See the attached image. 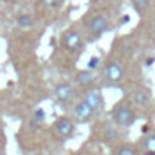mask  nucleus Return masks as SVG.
Listing matches in <instances>:
<instances>
[{"label":"nucleus","instance_id":"f257e3e1","mask_svg":"<svg viewBox=\"0 0 155 155\" xmlns=\"http://www.w3.org/2000/svg\"><path fill=\"white\" fill-rule=\"evenodd\" d=\"M112 121L116 123L117 126H121V128H130L135 123V112L128 105L121 103V105H117L116 108L112 110Z\"/></svg>","mask_w":155,"mask_h":155},{"label":"nucleus","instance_id":"f03ea898","mask_svg":"<svg viewBox=\"0 0 155 155\" xmlns=\"http://www.w3.org/2000/svg\"><path fill=\"white\" fill-rule=\"evenodd\" d=\"M103 78H105L107 83L117 85V83H121V81L124 79V69H123L117 61H110V63H107L105 69H103Z\"/></svg>","mask_w":155,"mask_h":155},{"label":"nucleus","instance_id":"7ed1b4c3","mask_svg":"<svg viewBox=\"0 0 155 155\" xmlns=\"http://www.w3.org/2000/svg\"><path fill=\"white\" fill-rule=\"evenodd\" d=\"M76 132V124L71 117H60L54 124V134L60 139H71Z\"/></svg>","mask_w":155,"mask_h":155},{"label":"nucleus","instance_id":"20e7f679","mask_svg":"<svg viewBox=\"0 0 155 155\" xmlns=\"http://www.w3.org/2000/svg\"><path fill=\"white\" fill-rule=\"evenodd\" d=\"M74 96H76V90H74V87L71 83H60L54 88V99L58 103L67 105V103H71L74 99Z\"/></svg>","mask_w":155,"mask_h":155},{"label":"nucleus","instance_id":"39448f33","mask_svg":"<svg viewBox=\"0 0 155 155\" xmlns=\"http://www.w3.org/2000/svg\"><path fill=\"white\" fill-rule=\"evenodd\" d=\"M61 43L67 51L76 52V51H81V47H83V38L76 31H65L61 36Z\"/></svg>","mask_w":155,"mask_h":155},{"label":"nucleus","instance_id":"423d86ee","mask_svg":"<svg viewBox=\"0 0 155 155\" xmlns=\"http://www.w3.org/2000/svg\"><path fill=\"white\" fill-rule=\"evenodd\" d=\"M83 101H85V103L96 112V114H97L99 110H103V107H105V97H103L101 90H97V88H90V90H87Z\"/></svg>","mask_w":155,"mask_h":155},{"label":"nucleus","instance_id":"0eeeda50","mask_svg":"<svg viewBox=\"0 0 155 155\" xmlns=\"http://www.w3.org/2000/svg\"><path fill=\"white\" fill-rule=\"evenodd\" d=\"M88 31H90V35L96 36V38L101 36L103 33L108 31V20H107L105 16H101V15L92 16V18L88 20Z\"/></svg>","mask_w":155,"mask_h":155},{"label":"nucleus","instance_id":"6e6552de","mask_svg":"<svg viewBox=\"0 0 155 155\" xmlns=\"http://www.w3.org/2000/svg\"><path fill=\"white\" fill-rule=\"evenodd\" d=\"M74 116H76L78 121H81V123H88L92 117L96 116V112H94L85 101H79L76 107H74Z\"/></svg>","mask_w":155,"mask_h":155},{"label":"nucleus","instance_id":"1a4fd4ad","mask_svg":"<svg viewBox=\"0 0 155 155\" xmlns=\"http://www.w3.org/2000/svg\"><path fill=\"white\" fill-rule=\"evenodd\" d=\"M150 99H152L150 90L144 88V87L137 88V90L134 92V96H132V101L135 103V107H141V108H146V107L150 105Z\"/></svg>","mask_w":155,"mask_h":155},{"label":"nucleus","instance_id":"9d476101","mask_svg":"<svg viewBox=\"0 0 155 155\" xmlns=\"http://www.w3.org/2000/svg\"><path fill=\"white\" fill-rule=\"evenodd\" d=\"M76 83L81 88H90V87L96 83V76H94V72H90V71H79L78 76H76Z\"/></svg>","mask_w":155,"mask_h":155},{"label":"nucleus","instance_id":"9b49d317","mask_svg":"<svg viewBox=\"0 0 155 155\" xmlns=\"http://www.w3.org/2000/svg\"><path fill=\"white\" fill-rule=\"evenodd\" d=\"M33 25H35V18H33L31 15H18V16H16V27L27 31V29H31Z\"/></svg>","mask_w":155,"mask_h":155},{"label":"nucleus","instance_id":"f8f14e48","mask_svg":"<svg viewBox=\"0 0 155 155\" xmlns=\"http://www.w3.org/2000/svg\"><path fill=\"white\" fill-rule=\"evenodd\" d=\"M132 5H134V9H135L139 15H143V13L148 9V5H150V0H132Z\"/></svg>","mask_w":155,"mask_h":155},{"label":"nucleus","instance_id":"ddd939ff","mask_svg":"<svg viewBox=\"0 0 155 155\" xmlns=\"http://www.w3.org/2000/svg\"><path fill=\"white\" fill-rule=\"evenodd\" d=\"M144 148H146L148 153H155V134L148 135V137L144 139Z\"/></svg>","mask_w":155,"mask_h":155},{"label":"nucleus","instance_id":"4468645a","mask_svg":"<svg viewBox=\"0 0 155 155\" xmlns=\"http://www.w3.org/2000/svg\"><path fill=\"white\" fill-rule=\"evenodd\" d=\"M43 119H45V112H43L41 108H36V110L33 112V124L38 126V124L43 123Z\"/></svg>","mask_w":155,"mask_h":155},{"label":"nucleus","instance_id":"2eb2a0df","mask_svg":"<svg viewBox=\"0 0 155 155\" xmlns=\"http://www.w3.org/2000/svg\"><path fill=\"white\" fill-rule=\"evenodd\" d=\"M47 9H58L61 4H63V0H40Z\"/></svg>","mask_w":155,"mask_h":155},{"label":"nucleus","instance_id":"dca6fc26","mask_svg":"<svg viewBox=\"0 0 155 155\" xmlns=\"http://www.w3.org/2000/svg\"><path fill=\"white\" fill-rule=\"evenodd\" d=\"M116 155H137V150L134 146H121Z\"/></svg>","mask_w":155,"mask_h":155},{"label":"nucleus","instance_id":"f3484780","mask_svg":"<svg viewBox=\"0 0 155 155\" xmlns=\"http://www.w3.org/2000/svg\"><path fill=\"white\" fill-rule=\"evenodd\" d=\"M97 67H99V58H97V56H92V58L88 60L87 71H90V72H92V71H94V69H97Z\"/></svg>","mask_w":155,"mask_h":155},{"label":"nucleus","instance_id":"a211bd4d","mask_svg":"<svg viewBox=\"0 0 155 155\" xmlns=\"http://www.w3.org/2000/svg\"><path fill=\"white\" fill-rule=\"evenodd\" d=\"M144 155H155V153H148V152H146V153H144Z\"/></svg>","mask_w":155,"mask_h":155}]
</instances>
